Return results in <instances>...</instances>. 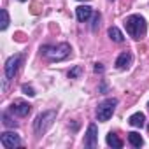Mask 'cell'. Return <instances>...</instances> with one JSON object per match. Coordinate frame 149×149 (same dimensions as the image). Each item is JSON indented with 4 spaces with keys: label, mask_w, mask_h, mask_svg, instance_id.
Wrapping results in <instances>:
<instances>
[{
    "label": "cell",
    "mask_w": 149,
    "mask_h": 149,
    "mask_svg": "<svg viewBox=\"0 0 149 149\" xmlns=\"http://www.w3.org/2000/svg\"><path fill=\"white\" fill-rule=\"evenodd\" d=\"M125 26H126L128 35H130V37H133L135 40L142 39V37H144V33H146V28H147L146 19H144L140 14H132V16H128V18H126V21H125Z\"/></svg>",
    "instance_id": "1"
},
{
    "label": "cell",
    "mask_w": 149,
    "mask_h": 149,
    "mask_svg": "<svg viewBox=\"0 0 149 149\" xmlns=\"http://www.w3.org/2000/svg\"><path fill=\"white\" fill-rule=\"evenodd\" d=\"M42 54L46 56V58H49L51 61H61V60H65L68 54H70V46L67 44V42H61V44H58V46H44L42 49Z\"/></svg>",
    "instance_id": "2"
},
{
    "label": "cell",
    "mask_w": 149,
    "mask_h": 149,
    "mask_svg": "<svg viewBox=\"0 0 149 149\" xmlns=\"http://www.w3.org/2000/svg\"><path fill=\"white\" fill-rule=\"evenodd\" d=\"M56 119V111H44V112H40L37 118H35V121H33V132L37 133V135H42V133H46L49 128H51V125H53V121Z\"/></svg>",
    "instance_id": "3"
},
{
    "label": "cell",
    "mask_w": 149,
    "mask_h": 149,
    "mask_svg": "<svg viewBox=\"0 0 149 149\" xmlns=\"http://www.w3.org/2000/svg\"><path fill=\"white\" fill-rule=\"evenodd\" d=\"M116 105H118L116 98H107V100L100 102L97 107V119L98 121H109L116 111Z\"/></svg>",
    "instance_id": "4"
},
{
    "label": "cell",
    "mask_w": 149,
    "mask_h": 149,
    "mask_svg": "<svg viewBox=\"0 0 149 149\" xmlns=\"http://www.w3.org/2000/svg\"><path fill=\"white\" fill-rule=\"evenodd\" d=\"M19 63H21V54H14V56H11V58L6 61V67H4L6 79H4V84H2L4 90H6V86H7V81L14 79L16 72H18V68H19Z\"/></svg>",
    "instance_id": "5"
},
{
    "label": "cell",
    "mask_w": 149,
    "mask_h": 149,
    "mask_svg": "<svg viewBox=\"0 0 149 149\" xmlns=\"http://www.w3.org/2000/svg\"><path fill=\"white\" fill-rule=\"evenodd\" d=\"M0 144H2L6 149H14V147L21 146V139L14 132H4L2 135H0Z\"/></svg>",
    "instance_id": "6"
},
{
    "label": "cell",
    "mask_w": 149,
    "mask_h": 149,
    "mask_svg": "<svg viewBox=\"0 0 149 149\" xmlns=\"http://www.w3.org/2000/svg\"><path fill=\"white\" fill-rule=\"evenodd\" d=\"M97 142H98V128H97V125L91 123L88 126V132H86V137H84V146L93 149V147H97Z\"/></svg>",
    "instance_id": "7"
},
{
    "label": "cell",
    "mask_w": 149,
    "mask_h": 149,
    "mask_svg": "<svg viewBox=\"0 0 149 149\" xmlns=\"http://www.w3.org/2000/svg\"><path fill=\"white\" fill-rule=\"evenodd\" d=\"M30 111H32V105H30L28 102H23V100H16V102L11 105V112H14V114L19 116V118L28 116Z\"/></svg>",
    "instance_id": "8"
},
{
    "label": "cell",
    "mask_w": 149,
    "mask_h": 149,
    "mask_svg": "<svg viewBox=\"0 0 149 149\" xmlns=\"http://www.w3.org/2000/svg\"><path fill=\"white\" fill-rule=\"evenodd\" d=\"M91 7L90 6H79L77 9H76V16H77V19L81 21V23H84V21H88L90 18H91Z\"/></svg>",
    "instance_id": "9"
},
{
    "label": "cell",
    "mask_w": 149,
    "mask_h": 149,
    "mask_svg": "<svg viewBox=\"0 0 149 149\" xmlns=\"http://www.w3.org/2000/svg\"><path fill=\"white\" fill-rule=\"evenodd\" d=\"M130 63H132V54L128 53V51H125V53H121L119 56H118V60H116V67L118 68H128L130 67Z\"/></svg>",
    "instance_id": "10"
},
{
    "label": "cell",
    "mask_w": 149,
    "mask_h": 149,
    "mask_svg": "<svg viewBox=\"0 0 149 149\" xmlns=\"http://www.w3.org/2000/svg\"><path fill=\"white\" fill-rule=\"evenodd\" d=\"M144 121H146L144 112H135V114H132V116L128 118V123H130L132 126H135V128H142V126H144Z\"/></svg>",
    "instance_id": "11"
},
{
    "label": "cell",
    "mask_w": 149,
    "mask_h": 149,
    "mask_svg": "<svg viewBox=\"0 0 149 149\" xmlns=\"http://www.w3.org/2000/svg\"><path fill=\"white\" fill-rule=\"evenodd\" d=\"M105 142H107V146H111V147H114V149H121V147H123V142H121V140L118 139V135H116V133H112V132H109V133H107Z\"/></svg>",
    "instance_id": "12"
},
{
    "label": "cell",
    "mask_w": 149,
    "mask_h": 149,
    "mask_svg": "<svg viewBox=\"0 0 149 149\" xmlns=\"http://www.w3.org/2000/svg\"><path fill=\"white\" fill-rule=\"evenodd\" d=\"M107 35H109L114 42H123V40H125V37H123V33H121V30H119L118 26H111V28L107 30Z\"/></svg>",
    "instance_id": "13"
},
{
    "label": "cell",
    "mask_w": 149,
    "mask_h": 149,
    "mask_svg": "<svg viewBox=\"0 0 149 149\" xmlns=\"http://www.w3.org/2000/svg\"><path fill=\"white\" fill-rule=\"evenodd\" d=\"M128 140H130V144H132L133 147H140V146L144 144V139H142L140 133H137V132H130V133H128Z\"/></svg>",
    "instance_id": "14"
},
{
    "label": "cell",
    "mask_w": 149,
    "mask_h": 149,
    "mask_svg": "<svg viewBox=\"0 0 149 149\" xmlns=\"http://www.w3.org/2000/svg\"><path fill=\"white\" fill-rule=\"evenodd\" d=\"M0 14H2V25H0V28H2V30H6L7 26H9V13H7V9H2V11H0Z\"/></svg>",
    "instance_id": "15"
},
{
    "label": "cell",
    "mask_w": 149,
    "mask_h": 149,
    "mask_svg": "<svg viewBox=\"0 0 149 149\" xmlns=\"http://www.w3.org/2000/svg\"><path fill=\"white\" fill-rule=\"evenodd\" d=\"M81 72H83L81 67H74V68L68 72V77H70V79H77V77L81 76Z\"/></svg>",
    "instance_id": "16"
},
{
    "label": "cell",
    "mask_w": 149,
    "mask_h": 149,
    "mask_svg": "<svg viewBox=\"0 0 149 149\" xmlns=\"http://www.w3.org/2000/svg\"><path fill=\"white\" fill-rule=\"evenodd\" d=\"M21 91H23L25 95H28V97H35V90H33L32 86H28V84H23V86H21Z\"/></svg>",
    "instance_id": "17"
},
{
    "label": "cell",
    "mask_w": 149,
    "mask_h": 149,
    "mask_svg": "<svg viewBox=\"0 0 149 149\" xmlns=\"http://www.w3.org/2000/svg\"><path fill=\"white\" fill-rule=\"evenodd\" d=\"M2 119H4V125H6V126H16V121H13V119L9 118V114H7V112H4V114H2Z\"/></svg>",
    "instance_id": "18"
},
{
    "label": "cell",
    "mask_w": 149,
    "mask_h": 149,
    "mask_svg": "<svg viewBox=\"0 0 149 149\" xmlns=\"http://www.w3.org/2000/svg\"><path fill=\"white\" fill-rule=\"evenodd\" d=\"M98 21H100V14H95V16H93V25H91V30H93V32L98 28Z\"/></svg>",
    "instance_id": "19"
},
{
    "label": "cell",
    "mask_w": 149,
    "mask_h": 149,
    "mask_svg": "<svg viewBox=\"0 0 149 149\" xmlns=\"http://www.w3.org/2000/svg\"><path fill=\"white\" fill-rule=\"evenodd\" d=\"M95 72H97V74H102V72H104L102 63H95Z\"/></svg>",
    "instance_id": "20"
},
{
    "label": "cell",
    "mask_w": 149,
    "mask_h": 149,
    "mask_svg": "<svg viewBox=\"0 0 149 149\" xmlns=\"http://www.w3.org/2000/svg\"><path fill=\"white\" fill-rule=\"evenodd\" d=\"M19 2H25V0H19Z\"/></svg>",
    "instance_id": "21"
},
{
    "label": "cell",
    "mask_w": 149,
    "mask_h": 149,
    "mask_svg": "<svg viewBox=\"0 0 149 149\" xmlns=\"http://www.w3.org/2000/svg\"><path fill=\"white\" fill-rule=\"evenodd\" d=\"M147 130H149V125H147Z\"/></svg>",
    "instance_id": "22"
},
{
    "label": "cell",
    "mask_w": 149,
    "mask_h": 149,
    "mask_svg": "<svg viewBox=\"0 0 149 149\" xmlns=\"http://www.w3.org/2000/svg\"><path fill=\"white\" fill-rule=\"evenodd\" d=\"M111 2H114V0H111Z\"/></svg>",
    "instance_id": "23"
},
{
    "label": "cell",
    "mask_w": 149,
    "mask_h": 149,
    "mask_svg": "<svg viewBox=\"0 0 149 149\" xmlns=\"http://www.w3.org/2000/svg\"><path fill=\"white\" fill-rule=\"evenodd\" d=\"M147 107H149V104H147Z\"/></svg>",
    "instance_id": "24"
}]
</instances>
